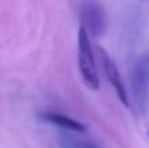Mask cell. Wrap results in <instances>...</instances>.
I'll return each mask as SVG.
<instances>
[{
	"label": "cell",
	"mask_w": 149,
	"mask_h": 148,
	"mask_svg": "<svg viewBox=\"0 0 149 148\" xmlns=\"http://www.w3.org/2000/svg\"><path fill=\"white\" fill-rule=\"evenodd\" d=\"M131 91L137 109L147 113L149 109V54L140 55L132 67Z\"/></svg>",
	"instance_id": "obj_1"
},
{
	"label": "cell",
	"mask_w": 149,
	"mask_h": 148,
	"mask_svg": "<svg viewBox=\"0 0 149 148\" xmlns=\"http://www.w3.org/2000/svg\"><path fill=\"white\" fill-rule=\"evenodd\" d=\"M77 54H79L80 72H81V77L85 85L93 91L100 89V77L97 73L92 45H90L86 30L82 26H80L79 34H77Z\"/></svg>",
	"instance_id": "obj_2"
},
{
	"label": "cell",
	"mask_w": 149,
	"mask_h": 148,
	"mask_svg": "<svg viewBox=\"0 0 149 148\" xmlns=\"http://www.w3.org/2000/svg\"><path fill=\"white\" fill-rule=\"evenodd\" d=\"M82 28L88 36L100 37L106 31V15L102 5L95 0H85L80 8Z\"/></svg>",
	"instance_id": "obj_3"
},
{
	"label": "cell",
	"mask_w": 149,
	"mask_h": 148,
	"mask_svg": "<svg viewBox=\"0 0 149 148\" xmlns=\"http://www.w3.org/2000/svg\"><path fill=\"white\" fill-rule=\"evenodd\" d=\"M98 51L101 52V60H102L105 73H106V76H107L109 81L111 83V85L115 89L116 96L120 100V102H123L124 106H128L130 105L128 96H127L126 88H124V85H123V81H122V79H120V75H119V71H118V68H116L115 63H114V60L110 58V55H109L102 47H98Z\"/></svg>",
	"instance_id": "obj_4"
},
{
	"label": "cell",
	"mask_w": 149,
	"mask_h": 148,
	"mask_svg": "<svg viewBox=\"0 0 149 148\" xmlns=\"http://www.w3.org/2000/svg\"><path fill=\"white\" fill-rule=\"evenodd\" d=\"M41 118L46 122L51 123L54 126L62 127L64 130L73 131V133H81L85 130V126L81 125L80 122L72 119V118L67 117V115L59 114V113H52V112H45L41 114Z\"/></svg>",
	"instance_id": "obj_5"
},
{
	"label": "cell",
	"mask_w": 149,
	"mask_h": 148,
	"mask_svg": "<svg viewBox=\"0 0 149 148\" xmlns=\"http://www.w3.org/2000/svg\"><path fill=\"white\" fill-rule=\"evenodd\" d=\"M60 147L62 148H101L100 146L93 143V142L84 140V139H77L72 135H67V134L60 136Z\"/></svg>",
	"instance_id": "obj_6"
},
{
	"label": "cell",
	"mask_w": 149,
	"mask_h": 148,
	"mask_svg": "<svg viewBox=\"0 0 149 148\" xmlns=\"http://www.w3.org/2000/svg\"><path fill=\"white\" fill-rule=\"evenodd\" d=\"M148 138H149V130H148Z\"/></svg>",
	"instance_id": "obj_7"
}]
</instances>
